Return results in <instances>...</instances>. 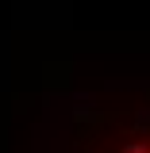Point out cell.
I'll use <instances>...</instances> for the list:
<instances>
[{
	"label": "cell",
	"mask_w": 150,
	"mask_h": 153,
	"mask_svg": "<svg viewBox=\"0 0 150 153\" xmlns=\"http://www.w3.org/2000/svg\"><path fill=\"white\" fill-rule=\"evenodd\" d=\"M73 119L85 126V123H104L108 115H104V111H96V107H89V111H85V107H77V111H73Z\"/></svg>",
	"instance_id": "obj_2"
},
{
	"label": "cell",
	"mask_w": 150,
	"mask_h": 153,
	"mask_svg": "<svg viewBox=\"0 0 150 153\" xmlns=\"http://www.w3.org/2000/svg\"><path fill=\"white\" fill-rule=\"evenodd\" d=\"M69 84V65H50L46 69V88H66Z\"/></svg>",
	"instance_id": "obj_1"
},
{
	"label": "cell",
	"mask_w": 150,
	"mask_h": 153,
	"mask_svg": "<svg viewBox=\"0 0 150 153\" xmlns=\"http://www.w3.org/2000/svg\"><path fill=\"white\" fill-rule=\"evenodd\" d=\"M119 153H150V146L146 142H131V146H123Z\"/></svg>",
	"instance_id": "obj_3"
}]
</instances>
